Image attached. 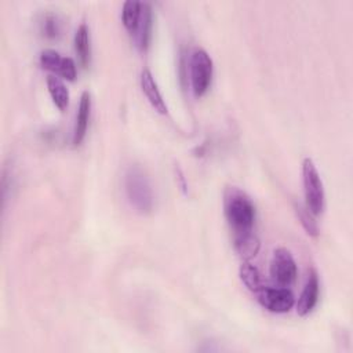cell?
Listing matches in <instances>:
<instances>
[{"mask_svg": "<svg viewBox=\"0 0 353 353\" xmlns=\"http://www.w3.org/2000/svg\"><path fill=\"white\" fill-rule=\"evenodd\" d=\"M40 65L44 69L54 72L70 81H73L77 76L74 61L69 57H62L58 51L52 48H46L40 52Z\"/></svg>", "mask_w": 353, "mask_h": 353, "instance_id": "cell-7", "label": "cell"}, {"mask_svg": "<svg viewBox=\"0 0 353 353\" xmlns=\"http://www.w3.org/2000/svg\"><path fill=\"white\" fill-rule=\"evenodd\" d=\"M302 183L306 208L313 215H320L325 207V193L321 176L310 157H305L302 161Z\"/></svg>", "mask_w": 353, "mask_h": 353, "instance_id": "cell-3", "label": "cell"}, {"mask_svg": "<svg viewBox=\"0 0 353 353\" xmlns=\"http://www.w3.org/2000/svg\"><path fill=\"white\" fill-rule=\"evenodd\" d=\"M239 274H240V279L241 281L244 283V285L256 292L261 287H262V281H261V273L258 270L256 266H254L252 263H250L248 261H244L240 266V270H239Z\"/></svg>", "mask_w": 353, "mask_h": 353, "instance_id": "cell-16", "label": "cell"}, {"mask_svg": "<svg viewBox=\"0 0 353 353\" xmlns=\"http://www.w3.org/2000/svg\"><path fill=\"white\" fill-rule=\"evenodd\" d=\"M47 88H48V92H50L55 106L59 110H65L69 105V90L65 85V83L59 77H57L54 74H48L47 76Z\"/></svg>", "mask_w": 353, "mask_h": 353, "instance_id": "cell-14", "label": "cell"}, {"mask_svg": "<svg viewBox=\"0 0 353 353\" xmlns=\"http://www.w3.org/2000/svg\"><path fill=\"white\" fill-rule=\"evenodd\" d=\"M152 28H153V12H152V6L146 1L142 3V10H141V17L138 21V26L135 29L134 39L141 51H146V48L150 44L152 39Z\"/></svg>", "mask_w": 353, "mask_h": 353, "instance_id": "cell-9", "label": "cell"}, {"mask_svg": "<svg viewBox=\"0 0 353 353\" xmlns=\"http://www.w3.org/2000/svg\"><path fill=\"white\" fill-rule=\"evenodd\" d=\"M40 29L47 39H57L62 32V22L57 14L48 12L43 17L40 22Z\"/></svg>", "mask_w": 353, "mask_h": 353, "instance_id": "cell-17", "label": "cell"}, {"mask_svg": "<svg viewBox=\"0 0 353 353\" xmlns=\"http://www.w3.org/2000/svg\"><path fill=\"white\" fill-rule=\"evenodd\" d=\"M142 1L138 0H127L121 7V21L125 29L132 34L138 26V21L141 17Z\"/></svg>", "mask_w": 353, "mask_h": 353, "instance_id": "cell-15", "label": "cell"}, {"mask_svg": "<svg viewBox=\"0 0 353 353\" xmlns=\"http://www.w3.org/2000/svg\"><path fill=\"white\" fill-rule=\"evenodd\" d=\"M73 44H74V51L79 57L80 63L84 68H87L91 62V39H90V29L84 22L80 23L79 28L76 29Z\"/></svg>", "mask_w": 353, "mask_h": 353, "instance_id": "cell-12", "label": "cell"}, {"mask_svg": "<svg viewBox=\"0 0 353 353\" xmlns=\"http://www.w3.org/2000/svg\"><path fill=\"white\" fill-rule=\"evenodd\" d=\"M255 294L261 306L273 313L288 312L295 303V298L291 290L281 285L280 287L262 285Z\"/></svg>", "mask_w": 353, "mask_h": 353, "instance_id": "cell-6", "label": "cell"}, {"mask_svg": "<svg viewBox=\"0 0 353 353\" xmlns=\"http://www.w3.org/2000/svg\"><path fill=\"white\" fill-rule=\"evenodd\" d=\"M190 83L196 97H201L211 85L214 65L212 59L204 48L196 47L190 55Z\"/></svg>", "mask_w": 353, "mask_h": 353, "instance_id": "cell-4", "label": "cell"}, {"mask_svg": "<svg viewBox=\"0 0 353 353\" xmlns=\"http://www.w3.org/2000/svg\"><path fill=\"white\" fill-rule=\"evenodd\" d=\"M91 112V95L88 91H83L79 102V109L76 114V124L73 130V145H80L85 137L88 120Z\"/></svg>", "mask_w": 353, "mask_h": 353, "instance_id": "cell-11", "label": "cell"}, {"mask_svg": "<svg viewBox=\"0 0 353 353\" xmlns=\"http://www.w3.org/2000/svg\"><path fill=\"white\" fill-rule=\"evenodd\" d=\"M223 212L233 236L252 232L255 222V205L244 190L237 186H228L225 189Z\"/></svg>", "mask_w": 353, "mask_h": 353, "instance_id": "cell-1", "label": "cell"}, {"mask_svg": "<svg viewBox=\"0 0 353 353\" xmlns=\"http://www.w3.org/2000/svg\"><path fill=\"white\" fill-rule=\"evenodd\" d=\"M125 193L131 205L141 214L153 208V190L146 172L139 165H131L125 172Z\"/></svg>", "mask_w": 353, "mask_h": 353, "instance_id": "cell-2", "label": "cell"}, {"mask_svg": "<svg viewBox=\"0 0 353 353\" xmlns=\"http://www.w3.org/2000/svg\"><path fill=\"white\" fill-rule=\"evenodd\" d=\"M141 88L145 94V97L148 98V101L150 102V105L154 108V110H157L161 114L167 113V105L163 99V95L157 87V83L152 74V72L149 69H142L141 72Z\"/></svg>", "mask_w": 353, "mask_h": 353, "instance_id": "cell-10", "label": "cell"}, {"mask_svg": "<svg viewBox=\"0 0 353 353\" xmlns=\"http://www.w3.org/2000/svg\"><path fill=\"white\" fill-rule=\"evenodd\" d=\"M269 273L272 280L281 287H288L295 281L298 274L296 262L287 248L279 247L273 251L269 265Z\"/></svg>", "mask_w": 353, "mask_h": 353, "instance_id": "cell-5", "label": "cell"}, {"mask_svg": "<svg viewBox=\"0 0 353 353\" xmlns=\"http://www.w3.org/2000/svg\"><path fill=\"white\" fill-rule=\"evenodd\" d=\"M319 292H320L319 274H317L316 269L310 268L307 270L305 285H303L302 292L296 302V313L299 316H306L314 309V306L319 301Z\"/></svg>", "mask_w": 353, "mask_h": 353, "instance_id": "cell-8", "label": "cell"}, {"mask_svg": "<svg viewBox=\"0 0 353 353\" xmlns=\"http://www.w3.org/2000/svg\"><path fill=\"white\" fill-rule=\"evenodd\" d=\"M233 244L234 250L244 261H248L252 256H255L259 250V240L254 232L233 236Z\"/></svg>", "mask_w": 353, "mask_h": 353, "instance_id": "cell-13", "label": "cell"}, {"mask_svg": "<svg viewBox=\"0 0 353 353\" xmlns=\"http://www.w3.org/2000/svg\"><path fill=\"white\" fill-rule=\"evenodd\" d=\"M295 211H296V215H298L303 229L306 230V233L316 237L319 234V228L313 218V214L306 208V205H302L299 203L295 204Z\"/></svg>", "mask_w": 353, "mask_h": 353, "instance_id": "cell-18", "label": "cell"}]
</instances>
